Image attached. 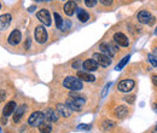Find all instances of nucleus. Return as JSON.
<instances>
[{
	"label": "nucleus",
	"instance_id": "f257e3e1",
	"mask_svg": "<svg viewBox=\"0 0 157 133\" xmlns=\"http://www.w3.org/2000/svg\"><path fill=\"white\" fill-rule=\"evenodd\" d=\"M69 99H67V105L71 109V110H74V111H81V109H82V107L85 105V103H86V99H85V97L83 96H78L75 93V91H73L70 95H69Z\"/></svg>",
	"mask_w": 157,
	"mask_h": 133
},
{
	"label": "nucleus",
	"instance_id": "f03ea898",
	"mask_svg": "<svg viewBox=\"0 0 157 133\" xmlns=\"http://www.w3.org/2000/svg\"><path fill=\"white\" fill-rule=\"evenodd\" d=\"M63 86L70 91H80L82 90V80H80L78 77H75V76H67L63 81Z\"/></svg>",
	"mask_w": 157,
	"mask_h": 133
},
{
	"label": "nucleus",
	"instance_id": "7ed1b4c3",
	"mask_svg": "<svg viewBox=\"0 0 157 133\" xmlns=\"http://www.w3.org/2000/svg\"><path fill=\"white\" fill-rule=\"evenodd\" d=\"M44 119H45V114H44V113H41V111H34L33 114L29 116L28 123H29V126H32V127H38L39 125L42 123Z\"/></svg>",
	"mask_w": 157,
	"mask_h": 133
},
{
	"label": "nucleus",
	"instance_id": "20e7f679",
	"mask_svg": "<svg viewBox=\"0 0 157 133\" xmlns=\"http://www.w3.org/2000/svg\"><path fill=\"white\" fill-rule=\"evenodd\" d=\"M99 50L101 51V53H104V55H106V56H109V57L111 58L114 57V55L117 52L116 46H114L110 42H101L99 45Z\"/></svg>",
	"mask_w": 157,
	"mask_h": 133
},
{
	"label": "nucleus",
	"instance_id": "39448f33",
	"mask_svg": "<svg viewBox=\"0 0 157 133\" xmlns=\"http://www.w3.org/2000/svg\"><path fill=\"white\" fill-rule=\"evenodd\" d=\"M92 58L98 63V65L100 67H104V68H106V67H109L110 64H111V57H109V56H106V55H104V53H94Z\"/></svg>",
	"mask_w": 157,
	"mask_h": 133
},
{
	"label": "nucleus",
	"instance_id": "423d86ee",
	"mask_svg": "<svg viewBox=\"0 0 157 133\" xmlns=\"http://www.w3.org/2000/svg\"><path fill=\"white\" fill-rule=\"evenodd\" d=\"M138 21L143 24H152L155 22V17L146 10H143L138 14Z\"/></svg>",
	"mask_w": 157,
	"mask_h": 133
},
{
	"label": "nucleus",
	"instance_id": "0eeeda50",
	"mask_svg": "<svg viewBox=\"0 0 157 133\" xmlns=\"http://www.w3.org/2000/svg\"><path fill=\"white\" fill-rule=\"evenodd\" d=\"M34 37H35V40H36L39 44H45V42L47 41V32H46V29H45L42 25H38V27L35 28Z\"/></svg>",
	"mask_w": 157,
	"mask_h": 133
},
{
	"label": "nucleus",
	"instance_id": "6e6552de",
	"mask_svg": "<svg viewBox=\"0 0 157 133\" xmlns=\"http://www.w3.org/2000/svg\"><path fill=\"white\" fill-rule=\"evenodd\" d=\"M36 17H38V19H39L44 25H47V27H48V25H51V23H52V19H51L50 12H48L47 10H45V9L40 10L39 12L36 14Z\"/></svg>",
	"mask_w": 157,
	"mask_h": 133
},
{
	"label": "nucleus",
	"instance_id": "1a4fd4ad",
	"mask_svg": "<svg viewBox=\"0 0 157 133\" xmlns=\"http://www.w3.org/2000/svg\"><path fill=\"white\" fill-rule=\"evenodd\" d=\"M134 85H136V82L133 81V80H122L120 84H118L117 88L118 91H121V92H129V91H132L133 88H134Z\"/></svg>",
	"mask_w": 157,
	"mask_h": 133
},
{
	"label": "nucleus",
	"instance_id": "9d476101",
	"mask_svg": "<svg viewBox=\"0 0 157 133\" xmlns=\"http://www.w3.org/2000/svg\"><path fill=\"white\" fill-rule=\"evenodd\" d=\"M114 41L117 44L118 46H122V47H127L129 45L128 38L122 33H115L114 34Z\"/></svg>",
	"mask_w": 157,
	"mask_h": 133
},
{
	"label": "nucleus",
	"instance_id": "9b49d317",
	"mask_svg": "<svg viewBox=\"0 0 157 133\" xmlns=\"http://www.w3.org/2000/svg\"><path fill=\"white\" fill-rule=\"evenodd\" d=\"M22 40V34L18 29H15L10 35H9V44L10 45H18Z\"/></svg>",
	"mask_w": 157,
	"mask_h": 133
},
{
	"label": "nucleus",
	"instance_id": "f8f14e48",
	"mask_svg": "<svg viewBox=\"0 0 157 133\" xmlns=\"http://www.w3.org/2000/svg\"><path fill=\"white\" fill-rule=\"evenodd\" d=\"M76 10H78L76 9V2L74 0H70L64 5V12H65L67 16H73Z\"/></svg>",
	"mask_w": 157,
	"mask_h": 133
},
{
	"label": "nucleus",
	"instance_id": "ddd939ff",
	"mask_svg": "<svg viewBox=\"0 0 157 133\" xmlns=\"http://www.w3.org/2000/svg\"><path fill=\"white\" fill-rule=\"evenodd\" d=\"M16 109H17L16 103H15L13 100H11V102H9V103L5 105V108H4V110H2V115L6 116V117H9V116L12 115V113H15Z\"/></svg>",
	"mask_w": 157,
	"mask_h": 133
},
{
	"label": "nucleus",
	"instance_id": "4468645a",
	"mask_svg": "<svg viewBox=\"0 0 157 133\" xmlns=\"http://www.w3.org/2000/svg\"><path fill=\"white\" fill-rule=\"evenodd\" d=\"M25 110H27V105L25 104H23V105H21L18 107L16 110H15V114H13V121L17 123V122H20L21 120H22V117H23V115L25 113Z\"/></svg>",
	"mask_w": 157,
	"mask_h": 133
},
{
	"label": "nucleus",
	"instance_id": "2eb2a0df",
	"mask_svg": "<svg viewBox=\"0 0 157 133\" xmlns=\"http://www.w3.org/2000/svg\"><path fill=\"white\" fill-rule=\"evenodd\" d=\"M11 23V15L10 14H5L0 16V30H5Z\"/></svg>",
	"mask_w": 157,
	"mask_h": 133
},
{
	"label": "nucleus",
	"instance_id": "dca6fc26",
	"mask_svg": "<svg viewBox=\"0 0 157 133\" xmlns=\"http://www.w3.org/2000/svg\"><path fill=\"white\" fill-rule=\"evenodd\" d=\"M83 68H85V70H87V72H94V70H97V68H98V63L92 58V59H87V61H85L83 62Z\"/></svg>",
	"mask_w": 157,
	"mask_h": 133
},
{
	"label": "nucleus",
	"instance_id": "f3484780",
	"mask_svg": "<svg viewBox=\"0 0 157 133\" xmlns=\"http://www.w3.org/2000/svg\"><path fill=\"white\" fill-rule=\"evenodd\" d=\"M114 114H115V116L118 117V119H123L124 116H127V114H128V108L124 107V105H118V107L115 108Z\"/></svg>",
	"mask_w": 157,
	"mask_h": 133
},
{
	"label": "nucleus",
	"instance_id": "a211bd4d",
	"mask_svg": "<svg viewBox=\"0 0 157 133\" xmlns=\"http://www.w3.org/2000/svg\"><path fill=\"white\" fill-rule=\"evenodd\" d=\"M45 119H46L47 121L56 122V121H58V119H59V113L55 111V110H51V109H47L46 113H45Z\"/></svg>",
	"mask_w": 157,
	"mask_h": 133
},
{
	"label": "nucleus",
	"instance_id": "6ab92c4d",
	"mask_svg": "<svg viewBox=\"0 0 157 133\" xmlns=\"http://www.w3.org/2000/svg\"><path fill=\"white\" fill-rule=\"evenodd\" d=\"M57 110H58V113L60 116H64V117H69L70 114H71V109L65 104V105H63V104H58L57 105Z\"/></svg>",
	"mask_w": 157,
	"mask_h": 133
},
{
	"label": "nucleus",
	"instance_id": "aec40b11",
	"mask_svg": "<svg viewBox=\"0 0 157 133\" xmlns=\"http://www.w3.org/2000/svg\"><path fill=\"white\" fill-rule=\"evenodd\" d=\"M78 77L80 80H82V81H87V82H93L94 80H96V77L93 75H91V74H88L87 72H81V70H78Z\"/></svg>",
	"mask_w": 157,
	"mask_h": 133
},
{
	"label": "nucleus",
	"instance_id": "412c9836",
	"mask_svg": "<svg viewBox=\"0 0 157 133\" xmlns=\"http://www.w3.org/2000/svg\"><path fill=\"white\" fill-rule=\"evenodd\" d=\"M78 18L81 22H87L90 19V14L86 11V10H82V9H78Z\"/></svg>",
	"mask_w": 157,
	"mask_h": 133
},
{
	"label": "nucleus",
	"instance_id": "4be33fe9",
	"mask_svg": "<svg viewBox=\"0 0 157 133\" xmlns=\"http://www.w3.org/2000/svg\"><path fill=\"white\" fill-rule=\"evenodd\" d=\"M38 127H39V131L41 133H51V131H52V126L48 123H41Z\"/></svg>",
	"mask_w": 157,
	"mask_h": 133
},
{
	"label": "nucleus",
	"instance_id": "5701e85b",
	"mask_svg": "<svg viewBox=\"0 0 157 133\" xmlns=\"http://www.w3.org/2000/svg\"><path fill=\"white\" fill-rule=\"evenodd\" d=\"M129 58H131V56H129V55H128V56H126V57L122 58V59L120 61V63H118L117 65H116V68H115V69H116V70H121V69H123V67H124V65L128 63Z\"/></svg>",
	"mask_w": 157,
	"mask_h": 133
},
{
	"label": "nucleus",
	"instance_id": "b1692460",
	"mask_svg": "<svg viewBox=\"0 0 157 133\" xmlns=\"http://www.w3.org/2000/svg\"><path fill=\"white\" fill-rule=\"evenodd\" d=\"M101 126H103V130L108 131V130H111L115 126V123L113 121H110V120H104L103 123H101Z\"/></svg>",
	"mask_w": 157,
	"mask_h": 133
},
{
	"label": "nucleus",
	"instance_id": "393cba45",
	"mask_svg": "<svg viewBox=\"0 0 157 133\" xmlns=\"http://www.w3.org/2000/svg\"><path fill=\"white\" fill-rule=\"evenodd\" d=\"M53 17H55V21H56V27L60 29V27H62V24H63V18L59 16L57 12H55L53 14Z\"/></svg>",
	"mask_w": 157,
	"mask_h": 133
},
{
	"label": "nucleus",
	"instance_id": "a878e982",
	"mask_svg": "<svg viewBox=\"0 0 157 133\" xmlns=\"http://www.w3.org/2000/svg\"><path fill=\"white\" fill-rule=\"evenodd\" d=\"M70 27H71V22H70V21H63V24H62L60 29H62L63 32H65V30L70 29Z\"/></svg>",
	"mask_w": 157,
	"mask_h": 133
},
{
	"label": "nucleus",
	"instance_id": "bb28decb",
	"mask_svg": "<svg viewBox=\"0 0 157 133\" xmlns=\"http://www.w3.org/2000/svg\"><path fill=\"white\" fill-rule=\"evenodd\" d=\"M147 58H149V62L155 67L157 68V58L154 56V55H147Z\"/></svg>",
	"mask_w": 157,
	"mask_h": 133
},
{
	"label": "nucleus",
	"instance_id": "cd10ccee",
	"mask_svg": "<svg viewBox=\"0 0 157 133\" xmlns=\"http://www.w3.org/2000/svg\"><path fill=\"white\" fill-rule=\"evenodd\" d=\"M85 4L87 7H94L97 4V0H85Z\"/></svg>",
	"mask_w": 157,
	"mask_h": 133
},
{
	"label": "nucleus",
	"instance_id": "c85d7f7f",
	"mask_svg": "<svg viewBox=\"0 0 157 133\" xmlns=\"http://www.w3.org/2000/svg\"><path fill=\"white\" fill-rule=\"evenodd\" d=\"M124 100H126L128 104H133L134 100H136V96H127V97H124Z\"/></svg>",
	"mask_w": 157,
	"mask_h": 133
},
{
	"label": "nucleus",
	"instance_id": "c756f323",
	"mask_svg": "<svg viewBox=\"0 0 157 133\" xmlns=\"http://www.w3.org/2000/svg\"><path fill=\"white\" fill-rule=\"evenodd\" d=\"M78 130H85V131L91 130V125H85V123H82V125H80V126H78Z\"/></svg>",
	"mask_w": 157,
	"mask_h": 133
},
{
	"label": "nucleus",
	"instance_id": "7c9ffc66",
	"mask_svg": "<svg viewBox=\"0 0 157 133\" xmlns=\"http://www.w3.org/2000/svg\"><path fill=\"white\" fill-rule=\"evenodd\" d=\"M110 86H111V84H110V82L105 85V87H104V91H103V93H101V97H103V98L106 96V93H108V90H109V87H110Z\"/></svg>",
	"mask_w": 157,
	"mask_h": 133
},
{
	"label": "nucleus",
	"instance_id": "2f4dec72",
	"mask_svg": "<svg viewBox=\"0 0 157 133\" xmlns=\"http://www.w3.org/2000/svg\"><path fill=\"white\" fill-rule=\"evenodd\" d=\"M100 4H103L104 6H110L113 4V0H99Z\"/></svg>",
	"mask_w": 157,
	"mask_h": 133
},
{
	"label": "nucleus",
	"instance_id": "473e14b6",
	"mask_svg": "<svg viewBox=\"0 0 157 133\" xmlns=\"http://www.w3.org/2000/svg\"><path fill=\"white\" fill-rule=\"evenodd\" d=\"M5 98H6V92L2 91V90H0V103H1L2 100H5Z\"/></svg>",
	"mask_w": 157,
	"mask_h": 133
},
{
	"label": "nucleus",
	"instance_id": "72a5a7b5",
	"mask_svg": "<svg viewBox=\"0 0 157 133\" xmlns=\"http://www.w3.org/2000/svg\"><path fill=\"white\" fill-rule=\"evenodd\" d=\"M152 82H154V85H155V86H157V75L152 76Z\"/></svg>",
	"mask_w": 157,
	"mask_h": 133
},
{
	"label": "nucleus",
	"instance_id": "f704fd0d",
	"mask_svg": "<svg viewBox=\"0 0 157 133\" xmlns=\"http://www.w3.org/2000/svg\"><path fill=\"white\" fill-rule=\"evenodd\" d=\"M80 64H81V63H80V61H78V62H75V63H73V67H74V68H78V65H80Z\"/></svg>",
	"mask_w": 157,
	"mask_h": 133
},
{
	"label": "nucleus",
	"instance_id": "c9c22d12",
	"mask_svg": "<svg viewBox=\"0 0 157 133\" xmlns=\"http://www.w3.org/2000/svg\"><path fill=\"white\" fill-rule=\"evenodd\" d=\"M35 9H36L35 6H30V7H29V11H30V12H33V11H34Z\"/></svg>",
	"mask_w": 157,
	"mask_h": 133
},
{
	"label": "nucleus",
	"instance_id": "e433bc0d",
	"mask_svg": "<svg viewBox=\"0 0 157 133\" xmlns=\"http://www.w3.org/2000/svg\"><path fill=\"white\" fill-rule=\"evenodd\" d=\"M154 56H155V57L157 58V47L155 49V50H154Z\"/></svg>",
	"mask_w": 157,
	"mask_h": 133
},
{
	"label": "nucleus",
	"instance_id": "4c0bfd02",
	"mask_svg": "<svg viewBox=\"0 0 157 133\" xmlns=\"http://www.w3.org/2000/svg\"><path fill=\"white\" fill-rule=\"evenodd\" d=\"M35 1H46V0H35Z\"/></svg>",
	"mask_w": 157,
	"mask_h": 133
},
{
	"label": "nucleus",
	"instance_id": "58836bf2",
	"mask_svg": "<svg viewBox=\"0 0 157 133\" xmlns=\"http://www.w3.org/2000/svg\"><path fill=\"white\" fill-rule=\"evenodd\" d=\"M152 133H157V128H156V130H155V131H154Z\"/></svg>",
	"mask_w": 157,
	"mask_h": 133
},
{
	"label": "nucleus",
	"instance_id": "ea45409f",
	"mask_svg": "<svg viewBox=\"0 0 157 133\" xmlns=\"http://www.w3.org/2000/svg\"><path fill=\"white\" fill-rule=\"evenodd\" d=\"M46 1H51V0H46Z\"/></svg>",
	"mask_w": 157,
	"mask_h": 133
},
{
	"label": "nucleus",
	"instance_id": "a19ab883",
	"mask_svg": "<svg viewBox=\"0 0 157 133\" xmlns=\"http://www.w3.org/2000/svg\"><path fill=\"white\" fill-rule=\"evenodd\" d=\"M156 34H157V29H156Z\"/></svg>",
	"mask_w": 157,
	"mask_h": 133
},
{
	"label": "nucleus",
	"instance_id": "79ce46f5",
	"mask_svg": "<svg viewBox=\"0 0 157 133\" xmlns=\"http://www.w3.org/2000/svg\"><path fill=\"white\" fill-rule=\"evenodd\" d=\"M0 7H1V4H0Z\"/></svg>",
	"mask_w": 157,
	"mask_h": 133
},
{
	"label": "nucleus",
	"instance_id": "37998d69",
	"mask_svg": "<svg viewBox=\"0 0 157 133\" xmlns=\"http://www.w3.org/2000/svg\"><path fill=\"white\" fill-rule=\"evenodd\" d=\"M0 131H1V128H0Z\"/></svg>",
	"mask_w": 157,
	"mask_h": 133
}]
</instances>
